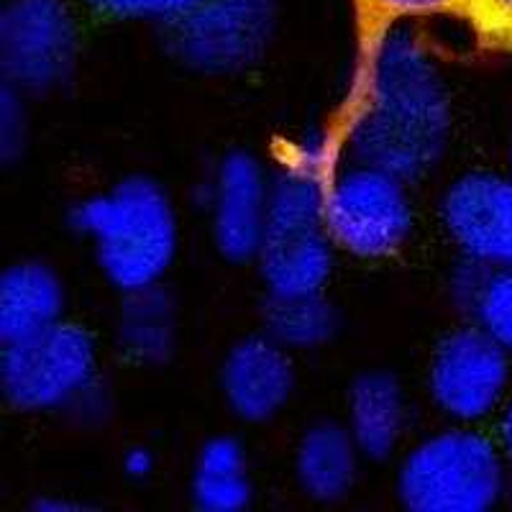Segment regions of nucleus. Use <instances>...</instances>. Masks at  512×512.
<instances>
[{"label":"nucleus","mask_w":512,"mask_h":512,"mask_svg":"<svg viewBox=\"0 0 512 512\" xmlns=\"http://www.w3.org/2000/svg\"><path fill=\"white\" fill-rule=\"evenodd\" d=\"M356 11V72L351 103H346V118L369 103L377 88L379 59L390 29L405 18H459L466 24L469 0H354ZM344 118V123H346Z\"/></svg>","instance_id":"obj_2"},{"label":"nucleus","mask_w":512,"mask_h":512,"mask_svg":"<svg viewBox=\"0 0 512 512\" xmlns=\"http://www.w3.org/2000/svg\"><path fill=\"white\" fill-rule=\"evenodd\" d=\"M6 59L18 77L44 80L70 52V26L54 0H21L6 16Z\"/></svg>","instance_id":"obj_3"},{"label":"nucleus","mask_w":512,"mask_h":512,"mask_svg":"<svg viewBox=\"0 0 512 512\" xmlns=\"http://www.w3.org/2000/svg\"><path fill=\"white\" fill-rule=\"evenodd\" d=\"M264 24V0H198L182 11L177 44L200 62L228 64L259 47Z\"/></svg>","instance_id":"obj_1"},{"label":"nucleus","mask_w":512,"mask_h":512,"mask_svg":"<svg viewBox=\"0 0 512 512\" xmlns=\"http://www.w3.org/2000/svg\"><path fill=\"white\" fill-rule=\"evenodd\" d=\"M203 484L208 497L218 500V505H231V495L233 489H236V466H233L231 448L221 446L216 454L208 456V464H205L203 472Z\"/></svg>","instance_id":"obj_7"},{"label":"nucleus","mask_w":512,"mask_h":512,"mask_svg":"<svg viewBox=\"0 0 512 512\" xmlns=\"http://www.w3.org/2000/svg\"><path fill=\"white\" fill-rule=\"evenodd\" d=\"M98 6L123 13H172L195 6L198 0H93Z\"/></svg>","instance_id":"obj_8"},{"label":"nucleus","mask_w":512,"mask_h":512,"mask_svg":"<svg viewBox=\"0 0 512 512\" xmlns=\"http://www.w3.org/2000/svg\"><path fill=\"white\" fill-rule=\"evenodd\" d=\"M336 231L341 239L359 249H379L390 244L402 228V210L397 198L382 182L356 180L333 203Z\"/></svg>","instance_id":"obj_5"},{"label":"nucleus","mask_w":512,"mask_h":512,"mask_svg":"<svg viewBox=\"0 0 512 512\" xmlns=\"http://www.w3.org/2000/svg\"><path fill=\"white\" fill-rule=\"evenodd\" d=\"M466 24L482 44L512 54V0H469Z\"/></svg>","instance_id":"obj_6"},{"label":"nucleus","mask_w":512,"mask_h":512,"mask_svg":"<svg viewBox=\"0 0 512 512\" xmlns=\"http://www.w3.org/2000/svg\"><path fill=\"white\" fill-rule=\"evenodd\" d=\"M98 213L105 216L111 262L121 254L111 267L118 280H146L162 259V244H167L162 210L136 198L126 203H108V208H100Z\"/></svg>","instance_id":"obj_4"}]
</instances>
